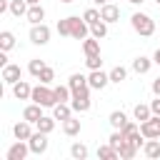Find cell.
<instances>
[{"instance_id": "obj_1", "label": "cell", "mask_w": 160, "mask_h": 160, "mask_svg": "<svg viewBox=\"0 0 160 160\" xmlns=\"http://www.w3.org/2000/svg\"><path fill=\"white\" fill-rule=\"evenodd\" d=\"M30 100H32V102H38V105H42V108H55V105H58L55 90H52L50 85H45V82H40V85H35V88H32Z\"/></svg>"}, {"instance_id": "obj_2", "label": "cell", "mask_w": 160, "mask_h": 160, "mask_svg": "<svg viewBox=\"0 0 160 160\" xmlns=\"http://www.w3.org/2000/svg\"><path fill=\"white\" fill-rule=\"evenodd\" d=\"M130 25H132V30H135L138 35H142V38H150V35L155 32V20H152L148 12H132Z\"/></svg>"}, {"instance_id": "obj_3", "label": "cell", "mask_w": 160, "mask_h": 160, "mask_svg": "<svg viewBox=\"0 0 160 160\" xmlns=\"http://www.w3.org/2000/svg\"><path fill=\"white\" fill-rule=\"evenodd\" d=\"M68 85H70V90H72V98H90V82H88V75H82V72H72L70 75V80H68ZM70 98V100H72Z\"/></svg>"}, {"instance_id": "obj_4", "label": "cell", "mask_w": 160, "mask_h": 160, "mask_svg": "<svg viewBox=\"0 0 160 160\" xmlns=\"http://www.w3.org/2000/svg\"><path fill=\"white\" fill-rule=\"evenodd\" d=\"M68 22H70V38H75V40H85V38L90 35V25H88L85 20H80L78 15H70Z\"/></svg>"}, {"instance_id": "obj_5", "label": "cell", "mask_w": 160, "mask_h": 160, "mask_svg": "<svg viewBox=\"0 0 160 160\" xmlns=\"http://www.w3.org/2000/svg\"><path fill=\"white\" fill-rule=\"evenodd\" d=\"M28 145H30V152L32 155H45L48 152V132H40V130H35L32 135H30V140H28Z\"/></svg>"}, {"instance_id": "obj_6", "label": "cell", "mask_w": 160, "mask_h": 160, "mask_svg": "<svg viewBox=\"0 0 160 160\" xmlns=\"http://www.w3.org/2000/svg\"><path fill=\"white\" fill-rule=\"evenodd\" d=\"M28 155H30V145H28V140H15V142L8 148L5 160H25Z\"/></svg>"}, {"instance_id": "obj_7", "label": "cell", "mask_w": 160, "mask_h": 160, "mask_svg": "<svg viewBox=\"0 0 160 160\" xmlns=\"http://www.w3.org/2000/svg\"><path fill=\"white\" fill-rule=\"evenodd\" d=\"M30 42L32 45H48L50 42V28L45 22H38L30 28Z\"/></svg>"}, {"instance_id": "obj_8", "label": "cell", "mask_w": 160, "mask_h": 160, "mask_svg": "<svg viewBox=\"0 0 160 160\" xmlns=\"http://www.w3.org/2000/svg\"><path fill=\"white\" fill-rule=\"evenodd\" d=\"M88 82H90L92 90H105L108 82H110V72H102V68H100V70H90Z\"/></svg>"}, {"instance_id": "obj_9", "label": "cell", "mask_w": 160, "mask_h": 160, "mask_svg": "<svg viewBox=\"0 0 160 160\" xmlns=\"http://www.w3.org/2000/svg\"><path fill=\"white\" fill-rule=\"evenodd\" d=\"M140 132L145 138H160V115H150L145 122H140Z\"/></svg>"}, {"instance_id": "obj_10", "label": "cell", "mask_w": 160, "mask_h": 160, "mask_svg": "<svg viewBox=\"0 0 160 160\" xmlns=\"http://www.w3.org/2000/svg\"><path fill=\"white\" fill-rule=\"evenodd\" d=\"M100 18L110 25V22H118L120 20V8L118 5H112V2H105V5H100Z\"/></svg>"}, {"instance_id": "obj_11", "label": "cell", "mask_w": 160, "mask_h": 160, "mask_svg": "<svg viewBox=\"0 0 160 160\" xmlns=\"http://www.w3.org/2000/svg\"><path fill=\"white\" fill-rule=\"evenodd\" d=\"M20 65H15V62H8L5 68H2V82L5 85H15L18 80H20Z\"/></svg>"}, {"instance_id": "obj_12", "label": "cell", "mask_w": 160, "mask_h": 160, "mask_svg": "<svg viewBox=\"0 0 160 160\" xmlns=\"http://www.w3.org/2000/svg\"><path fill=\"white\" fill-rule=\"evenodd\" d=\"M10 88H12V95H15L18 100H30V95H32V85L25 82V80H18V82L10 85Z\"/></svg>"}, {"instance_id": "obj_13", "label": "cell", "mask_w": 160, "mask_h": 160, "mask_svg": "<svg viewBox=\"0 0 160 160\" xmlns=\"http://www.w3.org/2000/svg\"><path fill=\"white\" fill-rule=\"evenodd\" d=\"M32 122H28V120H20V122H15L12 125V135H15V140H30V135H32V128H30Z\"/></svg>"}, {"instance_id": "obj_14", "label": "cell", "mask_w": 160, "mask_h": 160, "mask_svg": "<svg viewBox=\"0 0 160 160\" xmlns=\"http://www.w3.org/2000/svg\"><path fill=\"white\" fill-rule=\"evenodd\" d=\"M40 118H42V105H38V102H30V105L22 110V120H28V122H32V125H35Z\"/></svg>"}, {"instance_id": "obj_15", "label": "cell", "mask_w": 160, "mask_h": 160, "mask_svg": "<svg viewBox=\"0 0 160 160\" xmlns=\"http://www.w3.org/2000/svg\"><path fill=\"white\" fill-rule=\"evenodd\" d=\"M72 112H75V110H72V105H70V102H58V105L52 108V118H55V120H60V122H65L68 118H72Z\"/></svg>"}, {"instance_id": "obj_16", "label": "cell", "mask_w": 160, "mask_h": 160, "mask_svg": "<svg viewBox=\"0 0 160 160\" xmlns=\"http://www.w3.org/2000/svg\"><path fill=\"white\" fill-rule=\"evenodd\" d=\"M142 155L150 158V160L160 158V140H158V138H148L145 145H142Z\"/></svg>"}, {"instance_id": "obj_17", "label": "cell", "mask_w": 160, "mask_h": 160, "mask_svg": "<svg viewBox=\"0 0 160 160\" xmlns=\"http://www.w3.org/2000/svg\"><path fill=\"white\" fill-rule=\"evenodd\" d=\"M25 18H28V22H30V25H38V22H42V20H45V8H42L40 2H38V5H30Z\"/></svg>"}, {"instance_id": "obj_18", "label": "cell", "mask_w": 160, "mask_h": 160, "mask_svg": "<svg viewBox=\"0 0 160 160\" xmlns=\"http://www.w3.org/2000/svg\"><path fill=\"white\" fill-rule=\"evenodd\" d=\"M152 62H155V60H150V58H145V55H138V58L132 60V72H138V75H145V72L152 68Z\"/></svg>"}, {"instance_id": "obj_19", "label": "cell", "mask_w": 160, "mask_h": 160, "mask_svg": "<svg viewBox=\"0 0 160 160\" xmlns=\"http://www.w3.org/2000/svg\"><path fill=\"white\" fill-rule=\"evenodd\" d=\"M138 150H140V148H138L132 140H128V138H125V142L120 145V150H118V152H120V158H122V160H132V158L138 155Z\"/></svg>"}, {"instance_id": "obj_20", "label": "cell", "mask_w": 160, "mask_h": 160, "mask_svg": "<svg viewBox=\"0 0 160 160\" xmlns=\"http://www.w3.org/2000/svg\"><path fill=\"white\" fill-rule=\"evenodd\" d=\"M82 52H85V55H100V40L92 38V35L85 38V40H82Z\"/></svg>"}, {"instance_id": "obj_21", "label": "cell", "mask_w": 160, "mask_h": 160, "mask_svg": "<svg viewBox=\"0 0 160 160\" xmlns=\"http://www.w3.org/2000/svg\"><path fill=\"white\" fill-rule=\"evenodd\" d=\"M108 122L112 125V130H120V128L128 122V115H125L122 110H112V112H110V118H108Z\"/></svg>"}, {"instance_id": "obj_22", "label": "cell", "mask_w": 160, "mask_h": 160, "mask_svg": "<svg viewBox=\"0 0 160 160\" xmlns=\"http://www.w3.org/2000/svg\"><path fill=\"white\" fill-rule=\"evenodd\" d=\"M80 128H82V125H80V120H78V118H68V120L62 122V132H65L68 138L78 135V132H80Z\"/></svg>"}, {"instance_id": "obj_23", "label": "cell", "mask_w": 160, "mask_h": 160, "mask_svg": "<svg viewBox=\"0 0 160 160\" xmlns=\"http://www.w3.org/2000/svg\"><path fill=\"white\" fill-rule=\"evenodd\" d=\"M98 158H100V160H118L120 152L108 142V145H100V148H98Z\"/></svg>"}, {"instance_id": "obj_24", "label": "cell", "mask_w": 160, "mask_h": 160, "mask_svg": "<svg viewBox=\"0 0 160 160\" xmlns=\"http://www.w3.org/2000/svg\"><path fill=\"white\" fill-rule=\"evenodd\" d=\"M28 0H10V15H15V18H22V15H28Z\"/></svg>"}, {"instance_id": "obj_25", "label": "cell", "mask_w": 160, "mask_h": 160, "mask_svg": "<svg viewBox=\"0 0 160 160\" xmlns=\"http://www.w3.org/2000/svg\"><path fill=\"white\" fill-rule=\"evenodd\" d=\"M132 115H135V120H138V122H145V120L152 115V108H150V105L138 102V105H135V110H132Z\"/></svg>"}, {"instance_id": "obj_26", "label": "cell", "mask_w": 160, "mask_h": 160, "mask_svg": "<svg viewBox=\"0 0 160 160\" xmlns=\"http://www.w3.org/2000/svg\"><path fill=\"white\" fill-rule=\"evenodd\" d=\"M55 122H58L55 118H48V115H42V118H40L38 122H35V128H38L40 132H48V135H50V132L55 130Z\"/></svg>"}, {"instance_id": "obj_27", "label": "cell", "mask_w": 160, "mask_h": 160, "mask_svg": "<svg viewBox=\"0 0 160 160\" xmlns=\"http://www.w3.org/2000/svg\"><path fill=\"white\" fill-rule=\"evenodd\" d=\"M90 35H92V38H98V40H102V38L108 35V22H105V20L92 22V25H90Z\"/></svg>"}, {"instance_id": "obj_28", "label": "cell", "mask_w": 160, "mask_h": 160, "mask_svg": "<svg viewBox=\"0 0 160 160\" xmlns=\"http://www.w3.org/2000/svg\"><path fill=\"white\" fill-rule=\"evenodd\" d=\"M12 48H15V35H12L10 30H2V32H0V50L8 52V50H12Z\"/></svg>"}, {"instance_id": "obj_29", "label": "cell", "mask_w": 160, "mask_h": 160, "mask_svg": "<svg viewBox=\"0 0 160 160\" xmlns=\"http://www.w3.org/2000/svg\"><path fill=\"white\" fill-rule=\"evenodd\" d=\"M45 68H48V65H45V62H42L40 58H32V60L28 62V72H30L32 78H40V72H42Z\"/></svg>"}, {"instance_id": "obj_30", "label": "cell", "mask_w": 160, "mask_h": 160, "mask_svg": "<svg viewBox=\"0 0 160 160\" xmlns=\"http://www.w3.org/2000/svg\"><path fill=\"white\" fill-rule=\"evenodd\" d=\"M55 90V98H58V102H70V98H72V90H70V85H58V88H52Z\"/></svg>"}, {"instance_id": "obj_31", "label": "cell", "mask_w": 160, "mask_h": 160, "mask_svg": "<svg viewBox=\"0 0 160 160\" xmlns=\"http://www.w3.org/2000/svg\"><path fill=\"white\" fill-rule=\"evenodd\" d=\"M128 78V70L122 68V65H115L112 70H110V82H115V85H120L122 80Z\"/></svg>"}, {"instance_id": "obj_32", "label": "cell", "mask_w": 160, "mask_h": 160, "mask_svg": "<svg viewBox=\"0 0 160 160\" xmlns=\"http://www.w3.org/2000/svg\"><path fill=\"white\" fill-rule=\"evenodd\" d=\"M70 105H72L75 112H88L90 110V98H72Z\"/></svg>"}, {"instance_id": "obj_33", "label": "cell", "mask_w": 160, "mask_h": 160, "mask_svg": "<svg viewBox=\"0 0 160 160\" xmlns=\"http://www.w3.org/2000/svg\"><path fill=\"white\" fill-rule=\"evenodd\" d=\"M70 155H72L75 160H85V158H88V148H85L82 142H72V145H70Z\"/></svg>"}, {"instance_id": "obj_34", "label": "cell", "mask_w": 160, "mask_h": 160, "mask_svg": "<svg viewBox=\"0 0 160 160\" xmlns=\"http://www.w3.org/2000/svg\"><path fill=\"white\" fill-rule=\"evenodd\" d=\"M82 20H85L88 25H92V22H98V20H102V18H100V10H98V8H88V10L82 12Z\"/></svg>"}, {"instance_id": "obj_35", "label": "cell", "mask_w": 160, "mask_h": 160, "mask_svg": "<svg viewBox=\"0 0 160 160\" xmlns=\"http://www.w3.org/2000/svg\"><path fill=\"white\" fill-rule=\"evenodd\" d=\"M85 65H88L90 70H100V68H102V58H100V55H85Z\"/></svg>"}, {"instance_id": "obj_36", "label": "cell", "mask_w": 160, "mask_h": 160, "mask_svg": "<svg viewBox=\"0 0 160 160\" xmlns=\"http://www.w3.org/2000/svg\"><path fill=\"white\" fill-rule=\"evenodd\" d=\"M138 130H140V125H138V122H132V120H128V122H125V125L120 128V132H122L125 138H130V135H135Z\"/></svg>"}, {"instance_id": "obj_37", "label": "cell", "mask_w": 160, "mask_h": 160, "mask_svg": "<svg viewBox=\"0 0 160 160\" xmlns=\"http://www.w3.org/2000/svg\"><path fill=\"white\" fill-rule=\"evenodd\" d=\"M108 142H110V145H112V148H115V150H120V145H122V142H125V135H122V132H120V130H115V132H112V135H110V138H108Z\"/></svg>"}, {"instance_id": "obj_38", "label": "cell", "mask_w": 160, "mask_h": 160, "mask_svg": "<svg viewBox=\"0 0 160 160\" xmlns=\"http://www.w3.org/2000/svg\"><path fill=\"white\" fill-rule=\"evenodd\" d=\"M38 80H40V82H45V85H50V82L55 80V70H52V68L48 65V68H45V70L40 72V78H38Z\"/></svg>"}, {"instance_id": "obj_39", "label": "cell", "mask_w": 160, "mask_h": 160, "mask_svg": "<svg viewBox=\"0 0 160 160\" xmlns=\"http://www.w3.org/2000/svg\"><path fill=\"white\" fill-rule=\"evenodd\" d=\"M58 35H62V38H70V22H68V18L58 20Z\"/></svg>"}, {"instance_id": "obj_40", "label": "cell", "mask_w": 160, "mask_h": 160, "mask_svg": "<svg viewBox=\"0 0 160 160\" xmlns=\"http://www.w3.org/2000/svg\"><path fill=\"white\" fill-rule=\"evenodd\" d=\"M150 108H152V115H160V95H155V100L150 102Z\"/></svg>"}, {"instance_id": "obj_41", "label": "cell", "mask_w": 160, "mask_h": 160, "mask_svg": "<svg viewBox=\"0 0 160 160\" xmlns=\"http://www.w3.org/2000/svg\"><path fill=\"white\" fill-rule=\"evenodd\" d=\"M152 95H160V78L152 80Z\"/></svg>"}, {"instance_id": "obj_42", "label": "cell", "mask_w": 160, "mask_h": 160, "mask_svg": "<svg viewBox=\"0 0 160 160\" xmlns=\"http://www.w3.org/2000/svg\"><path fill=\"white\" fill-rule=\"evenodd\" d=\"M152 60H155V65H160V48L155 50V55H152Z\"/></svg>"}, {"instance_id": "obj_43", "label": "cell", "mask_w": 160, "mask_h": 160, "mask_svg": "<svg viewBox=\"0 0 160 160\" xmlns=\"http://www.w3.org/2000/svg\"><path fill=\"white\" fill-rule=\"evenodd\" d=\"M92 2H95V5H105L108 0H92Z\"/></svg>"}, {"instance_id": "obj_44", "label": "cell", "mask_w": 160, "mask_h": 160, "mask_svg": "<svg viewBox=\"0 0 160 160\" xmlns=\"http://www.w3.org/2000/svg\"><path fill=\"white\" fill-rule=\"evenodd\" d=\"M38 2H40V0H28V5H38Z\"/></svg>"}, {"instance_id": "obj_45", "label": "cell", "mask_w": 160, "mask_h": 160, "mask_svg": "<svg viewBox=\"0 0 160 160\" xmlns=\"http://www.w3.org/2000/svg\"><path fill=\"white\" fill-rule=\"evenodd\" d=\"M128 2H132V5H140V2H142V0H128Z\"/></svg>"}, {"instance_id": "obj_46", "label": "cell", "mask_w": 160, "mask_h": 160, "mask_svg": "<svg viewBox=\"0 0 160 160\" xmlns=\"http://www.w3.org/2000/svg\"><path fill=\"white\" fill-rule=\"evenodd\" d=\"M60 2H65V5H68V2H75V0H60Z\"/></svg>"}, {"instance_id": "obj_47", "label": "cell", "mask_w": 160, "mask_h": 160, "mask_svg": "<svg viewBox=\"0 0 160 160\" xmlns=\"http://www.w3.org/2000/svg\"><path fill=\"white\" fill-rule=\"evenodd\" d=\"M155 2H158V5H160V0H155Z\"/></svg>"}]
</instances>
